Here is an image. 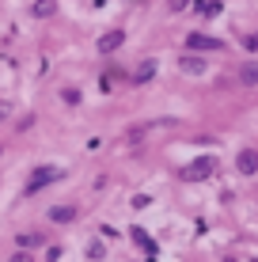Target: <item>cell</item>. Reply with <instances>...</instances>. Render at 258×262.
<instances>
[{"label":"cell","mask_w":258,"mask_h":262,"mask_svg":"<svg viewBox=\"0 0 258 262\" xmlns=\"http://www.w3.org/2000/svg\"><path fill=\"white\" fill-rule=\"evenodd\" d=\"M254 167H258V152H254V148H247L243 156H239V171H243V175H251Z\"/></svg>","instance_id":"6da1fadb"},{"label":"cell","mask_w":258,"mask_h":262,"mask_svg":"<svg viewBox=\"0 0 258 262\" xmlns=\"http://www.w3.org/2000/svg\"><path fill=\"white\" fill-rule=\"evenodd\" d=\"M190 46H194V50H217L220 42H217V38H205V34H194V38H190Z\"/></svg>","instance_id":"7a4b0ae2"},{"label":"cell","mask_w":258,"mask_h":262,"mask_svg":"<svg viewBox=\"0 0 258 262\" xmlns=\"http://www.w3.org/2000/svg\"><path fill=\"white\" fill-rule=\"evenodd\" d=\"M239 80L243 84H258V65H243L239 69Z\"/></svg>","instance_id":"3957f363"},{"label":"cell","mask_w":258,"mask_h":262,"mask_svg":"<svg viewBox=\"0 0 258 262\" xmlns=\"http://www.w3.org/2000/svg\"><path fill=\"white\" fill-rule=\"evenodd\" d=\"M209 171H213V164H194L186 171V179H201V175H209Z\"/></svg>","instance_id":"277c9868"}]
</instances>
